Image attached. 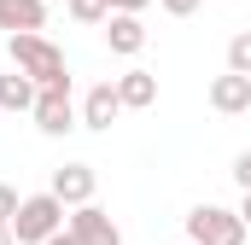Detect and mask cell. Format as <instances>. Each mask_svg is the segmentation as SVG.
Listing matches in <instances>:
<instances>
[{"instance_id": "obj_1", "label": "cell", "mask_w": 251, "mask_h": 245, "mask_svg": "<svg viewBox=\"0 0 251 245\" xmlns=\"http://www.w3.org/2000/svg\"><path fill=\"white\" fill-rule=\"evenodd\" d=\"M6 59L12 70H24L35 88H70V64L47 35H6Z\"/></svg>"}, {"instance_id": "obj_2", "label": "cell", "mask_w": 251, "mask_h": 245, "mask_svg": "<svg viewBox=\"0 0 251 245\" xmlns=\"http://www.w3.org/2000/svg\"><path fill=\"white\" fill-rule=\"evenodd\" d=\"M64 210L53 193H29L24 204H18V216H12V240L18 245H47L53 234H64Z\"/></svg>"}, {"instance_id": "obj_3", "label": "cell", "mask_w": 251, "mask_h": 245, "mask_svg": "<svg viewBox=\"0 0 251 245\" xmlns=\"http://www.w3.org/2000/svg\"><path fill=\"white\" fill-rule=\"evenodd\" d=\"M187 245H246V222H240V210L193 204V210H187Z\"/></svg>"}, {"instance_id": "obj_4", "label": "cell", "mask_w": 251, "mask_h": 245, "mask_svg": "<svg viewBox=\"0 0 251 245\" xmlns=\"http://www.w3.org/2000/svg\"><path fill=\"white\" fill-rule=\"evenodd\" d=\"M29 117H35V128H41V134H53V140H59V134H70V128H82V111H76L70 88H41Z\"/></svg>"}, {"instance_id": "obj_5", "label": "cell", "mask_w": 251, "mask_h": 245, "mask_svg": "<svg viewBox=\"0 0 251 245\" xmlns=\"http://www.w3.org/2000/svg\"><path fill=\"white\" fill-rule=\"evenodd\" d=\"M64 234H70L76 245H123L117 222H111L100 204H82V210H70V216H64Z\"/></svg>"}, {"instance_id": "obj_6", "label": "cell", "mask_w": 251, "mask_h": 245, "mask_svg": "<svg viewBox=\"0 0 251 245\" xmlns=\"http://www.w3.org/2000/svg\"><path fill=\"white\" fill-rule=\"evenodd\" d=\"M94 187H100V175H94V164H64V170H53V198H59L64 210H82V204H94Z\"/></svg>"}, {"instance_id": "obj_7", "label": "cell", "mask_w": 251, "mask_h": 245, "mask_svg": "<svg viewBox=\"0 0 251 245\" xmlns=\"http://www.w3.org/2000/svg\"><path fill=\"white\" fill-rule=\"evenodd\" d=\"M123 117V99H117V82H94L88 94H82V128H111V122Z\"/></svg>"}, {"instance_id": "obj_8", "label": "cell", "mask_w": 251, "mask_h": 245, "mask_svg": "<svg viewBox=\"0 0 251 245\" xmlns=\"http://www.w3.org/2000/svg\"><path fill=\"white\" fill-rule=\"evenodd\" d=\"M0 29L6 35H41L47 29V0H0Z\"/></svg>"}, {"instance_id": "obj_9", "label": "cell", "mask_w": 251, "mask_h": 245, "mask_svg": "<svg viewBox=\"0 0 251 245\" xmlns=\"http://www.w3.org/2000/svg\"><path fill=\"white\" fill-rule=\"evenodd\" d=\"M105 47H111L117 59H134V53L146 47V24L128 18V12H111V18H105Z\"/></svg>"}, {"instance_id": "obj_10", "label": "cell", "mask_w": 251, "mask_h": 245, "mask_svg": "<svg viewBox=\"0 0 251 245\" xmlns=\"http://www.w3.org/2000/svg\"><path fill=\"white\" fill-rule=\"evenodd\" d=\"M210 105L222 111V117H240V111H251V76H216L210 82Z\"/></svg>"}, {"instance_id": "obj_11", "label": "cell", "mask_w": 251, "mask_h": 245, "mask_svg": "<svg viewBox=\"0 0 251 245\" xmlns=\"http://www.w3.org/2000/svg\"><path fill=\"white\" fill-rule=\"evenodd\" d=\"M117 99H123V111H146L158 99V76L152 70H123L117 76Z\"/></svg>"}, {"instance_id": "obj_12", "label": "cell", "mask_w": 251, "mask_h": 245, "mask_svg": "<svg viewBox=\"0 0 251 245\" xmlns=\"http://www.w3.org/2000/svg\"><path fill=\"white\" fill-rule=\"evenodd\" d=\"M35 94H41V88H35L24 70H6V76H0V111H35Z\"/></svg>"}, {"instance_id": "obj_13", "label": "cell", "mask_w": 251, "mask_h": 245, "mask_svg": "<svg viewBox=\"0 0 251 245\" xmlns=\"http://www.w3.org/2000/svg\"><path fill=\"white\" fill-rule=\"evenodd\" d=\"M64 12H70L76 24H105V18H111V0H64Z\"/></svg>"}, {"instance_id": "obj_14", "label": "cell", "mask_w": 251, "mask_h": 245, "mask_svg": "<svg viewBox=\"0 0 251 245\" xmlns=\"http://www.w3.org/2000/svg\"><path fill=\"white\" fill-rule=\"evenodd\" d=\"M228 70H234V76H251V29H240V35L228 41Z\"/></svg>"}, {"instance_id": "obj_15", "label": "cell", "mask_w": 251, "mask_h": 245, "mask_svg": "<svg viewBox=\"0 0 251 245\" xmlns=\"http://www.w3.org/2000/svg\"><path fill=\"white\" fill-rule=\"evenodd\" d=\"M18 204H24V198H18L12 187L0 181V228H12V216H18Z\"/></svg>"}, {"instance_id": "obj_16", "label": "cell", "mask_w": 251, "mask_h": 245, "mask_svg": "<svg viewBox=\"0 0 251 245\" xmlns=\"http://www.w3.org/2000/svg\"><path fill=\"white\" fill-rule=\"evenodd\" d=\"M158 6H164V12H170V18H193V12H199V6H204V0H158Z\"/></svg>"}, {"instance_id": "obj_17", "label": "cell", "mask_w": 251, "mask_h": 245, "mask_svg": "<svg viewBox=\"0 0 251 245\" xmlns=\"http://www.w3.org/2000/svg\"><path fill=\"white\" fill-rule=\"evenodd\" d=\"M234 181H240V193H251V152L234 158Z\"/></svg>"}, {"instance_id": "obj_18", "label": "cell", "mask_w": 251, "mask_h": 245, "mask_svg": "<svg viewBox=\"0 0 251 245\" xmlns=\"http://www.w3.org/2000/svg\"><path fill=\"white\" fill-rule=\"evenodd\" d=\"M146 6H152V0H111V12H128V18H140Z\"/></svg>"}, {"instance_id": "obj_19", "label": "cell", "mask_w": 251, "mask_h": 245, "mask_svg": "<svg viewBox=\"0 0 251 245\" xmlns=\"http://www.w3.org/2000/svg\"><path fill=\"white\" fill-rule=\"evenodd\" d=\"M240 222H246V234H251V193L240 198Z\"/></svg>"}, {"instance_id": "obj_20", "label": "cell", "mask_w": 251, "mask_h": 245, "mask_svg": "<svg viewBox=\"0 0 251 245\" xmlns=\"http://www.w3.org/2000/svg\"><path fill=\"white\" fill-rule=\"evenodd\" d=\"M47 245H76V240H70V234H53V240H47Z\"/></svg>"}, {"instance_id": "obj_21", "label": "cell", "mask_w": 251, "mask_h": 245, "mask_svg": "<svg viewBox=\"0 0 251 245\" xmlns=\"http://www.w3.org/2000/svg\"><path fill=\"white\" fill-rule=\"evenodd\" d=\"M0 245H18V240H12V228H0Z\"/></svg>"}, {"instance_id": "obj_22", "label": "cell", "mask_w": 251, "mask_h": 245, "mask_svg": "<svg viewBox=\"0 0 251 245\" xmlns=\"http://www.w3.org/2000/svg\"><path fill=\"white\" fill-rule=\"evenodd\" d=\"M47 6H53V0H47Z\"/></svg>"}]
</instances>
